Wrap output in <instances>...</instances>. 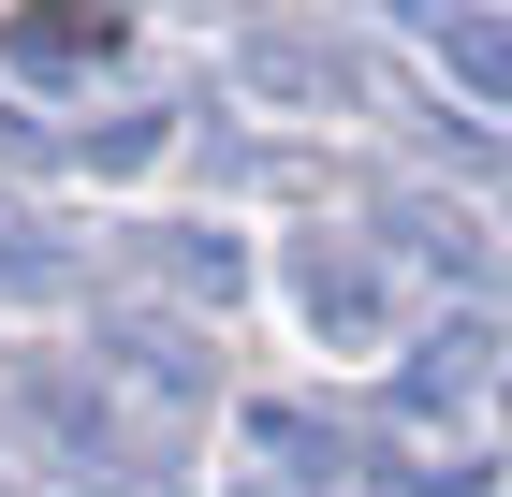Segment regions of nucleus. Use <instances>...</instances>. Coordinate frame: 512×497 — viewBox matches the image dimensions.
<instances>
[{
	"label": "nucleus",
	"mask_w": 512,
	"mask_h": 497,
	"mask_svg": "<svg viewBox=\"0 0 512 497\" xmlns=\"http://www.w3.org/2000/svg\"><path fill=\"white\" fill-rule=\"evenodd\" d=\"M44 147H59V161H88V176H147L176 132H161V117H103V132H44Z\"/></svg>",
	"instance_id": "obj_9"
},
{
	"label": "nucleus",
	"mask_w": 512,
	"mask_h": 497,
	"mask_svg": "<svg viewBox=\"0 0 512 497\" xmlns=\"http://www.w3.org/2000/svg\"><path fill=\"white\" fill-rule=\"evenodd\" d=\"M410 44H425L454 88H483V103L512 117V15H483V0H410Z\"/></svg>",
	"instance_id": "obj_5"
},
{
	"label": "nucleus",
	"mask_w": 512,
	"mask_h": 497,
	"mask_svg": "<svg viewBox=\"0 0 512 497\" xmlns=\"http://www.w3.org/2000/svg\"><path fill=\"white\" fill-rule=\"evenodd\" d=\"M103 381H132L147 410H191L205 366H191V337H176V322H118V337H103Z\"/></svg>",
	"instance_id": "obj_6"
},
{
	"label": "nucleus",
	"mask_w": 512,
	"mask_h": 497,
	"mask_svg": "<svg viewBox=\"0 0 512 497\" xmlns=\"http://www.w3.org/2000/svg\"><path fill=\"white\" fill-rule=\"evenodd\" d=\"M293 293H308V322L337 351H381L395 337V278H381V234H322L308 264H293Z\"/></svg>",
	"instance_id": "obj_1"
},
{
	"label": "nucleus",
	"mask_w": 512,
	"mask_h": 497,
	"mask_svg": "<svg viewBox=\"0 0 512 497\" xmlns=\"http://www.w3.org/2000/svg\"><path fill=\"white\" fill-rule=\"evenodd\" d=\"M483 381H498V337H483V322H425L410 366H395V424H469Z\"/></svg>",
	"instance_id": "obj_4"
},
{
	"label": "nucleus",
	"mask_w": 512,
	"mask_h": 497,
	"mask_svg": "<svg viewBox=\"0 0 512 497\" xmlns=\"http://www.w3.org/2000/svg\"><path fill=\"white\" fill-rule=\"evenodd\" d=\"M0 59H15V74H103V59H118V15H15Z\"/></svg>",
	"instance_id": "obj_8"
},
{
	"label": "nucleus",
	"mask_w": 512,
	"mask_h": 497,
	"mask_svg": "<svg viewBox=\"0 0 512 497\" xmlns=\"http://www.w3.org/2000/svg\"><path fill=\"white\" fill-rule=\"evenodd\" d=\"M147 264L176 278L191 307H235V293H249V249H235V234H205V220H161V234H147Z\"/></svg>",
	"instance_id": "obj_7"
},
{
	"label": "nucleus",
	"mask_w": 512,
	"mask_h": 497,
	"mask_svg": "<svg viewBox=\"0 0 512 497\" xmlns=\"http://www.w3.org/2000/svg\"><path fill=\"white\" fill-rule=\"evenodd\" d=\"M220 497H293V483H278V468H235V483H220Z\"/></svg>",
	"instance_id": "obj_11"
},
{
	"label": "nucleus",
	"mask_w": 512,
	"mask_h": 497,
	"mask_svg": "<svg viewBox=\"0 0 512 497\" xmlns=\"http://www.w3.org/2000/svg\"><path fill=\"white\" fill-rule=\"evenodd\" d=\"M395 497H498V468H469V454H454V468H410Z\"/></svg>",
	"instance_id": "obj_10"
},
{
	"label": "nucleus",
	"mask_w": 512,
	"mask_h": 497,
	"mask_svg": "<svg viewBox=\"0 0 512 497\" xmlns=\"http://www.w3.org/2000/svg\"><path fill=\"white\" fill-rule=\"evenodd\" d=\"M249 454H264L293 497H395V483H366V454H352L322 410H293V395H264V410H249Z\"/></svg>",
	"instance_id": "obj_3"
},
{
	"label": "nucleus",
	"mask_w": 512,
	"mask_h": 497,
	"mask_svg": "<svg viewBox=\"0 0 512 497\" xmlns=\"http://www.w3.org/2000/svg\"><path fill=\"white\" fill-rule=\"evenodd\" d=\"M30 424L74 454V483H88V497H176V468H161V454H132L118 424L88 410V381H30Z\"/></svg>",
	"instance_id": "obj_2"
}]
</instances>
